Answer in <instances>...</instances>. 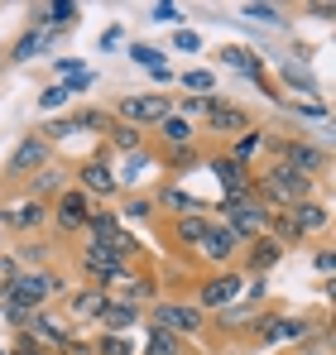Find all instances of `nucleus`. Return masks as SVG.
Here are the masks:
<instances>
[{
	"label": "nucleus",
	"mask_w": 336,
	"mask_h": 355,
	"mask_svg": "<svg viewBox=\"0 0 336 355\" xmlns=\"http://www.w3.org/2000/svg\"><path fill=\"white\" fill-rule=\"evenodd\" d=\"M72 187H77V192H87L96 207H106V202L120 197L115 164H111V154H106V144H101L96 154H87V159H77V164H72Z\"/></svg>",
	"instance_id": "8"
},
{
	"label": "nucleus",
	"mask_w": 336,
	"mask_h": 355,
	"mask_svg": "<svg viewBox=\"0 0 336 355\" xmlns=\"http://www.w3.org/2000/svg\"><path fill=\"white\" fill-rule=\"evenodd\" d=\"M72 269H77V279H82V284H92V288H106V293H111L115 284H120L130 269H140V264H125L111 245L82 236V250L72 254Z\"/></svg>",
	"instance_id": "5"
},
{
	"label": "nucleus",
	"mask_w": 336,
	"mask_h": 355,
	"mask_svg": "<svg viewBox=\"0 0 336 355\" xmlns=\"http://www.w3.org/2000/svg\"><path fill=\"white\" fill-rule=\"evenodd\" d=\"M67 120H72L77 135H106L111 130V111L106 106H77V111H67Z\"/></svg>",
	"instance_id": "37"
},
{
	"label": "nucleus",
	"mask_w": 336,
	"mask_h": 355,
	"mask_svg": "<svg viewBox=\"0 0 336 355\" xmlns=\"http://www.w3.org/2000/svg\"><path fill=\"white\" fill-rule=\"evenodd\" d=\"M149 327H159V331L178 336V341L187 346V341H202V336L212 331V317H207L192 297H159V302L149 307Z\"/></svg>",
	"instance_id": "4"
},
{
	"label": "nucleus",
	"mask_w": 336,
	"mask_h": 355,
	"mask_svg": "<svg viewBox=\"0 0 336 355\" xmlns=\"http://www.w3.org/2000/svg\"><path fill=\"white\" fill-rule=\"evenodd\" d=\"M0 293H10L34 317V312H44V307H53V302H62V297L72 293V279L58 274L53 264L49 269H19L15 279H0Z\"/></svg>",
	"instance_id": "1"
},
{
	"label": "nucleus",
	"mask_w": 336,
	"mask_h": 355,
	"mask_svg": "<svg viewBox=\"0 0 336 355\" xmlns=\"http://www.w3.org/2000/svg\"><path fill=\"white\" fill-rule=\"evenodd\" d=\"M288 216H293V226L308 236H327L332 231V207L322 202V197H308V202H298V207H288Z\"/></svg>",
	"instance_id": "24"
},
{
	"label": "nucleus",
	"mask_w": 336,
	"mask_h": 355,
	"mask_svg": "<svg viewBox=\"0 0 336 355\" xmlns=\"http://www.w3.org/2000/svg\"><path fill=\"white\" fill-rule=\"evenodd\" d=\"M312 269H317L322 279H332V274H336V250H332V245H317V254H312Z\"/></svg>",
	"instance_id": "49"
},
{
	"label": "nucleus",
	"mask_w": 336,
	"mask_h": 355,
	"mask_svg": "<svg viewBox=\"0 0 336 355\" xmlns=\"http://www.w3.org/2000/svg\"><path fill=\"white\" fill-rule=\"evenodd\" d=\"M49 164H53V144L39 130H29V135L15 139V149L5 159V173H0V187H19V182H29L39 168H49Z\"/></svg>",
	"instance_id": "7"
},
{
	"label": "nucleus",
	"mask_w": 336,
	"mask_h": 355,
	"mask_svg": "<svg viewBox=\"0 0 336 355\" xmlns=\"http://www.w3.org/2000/svg\"><path fill=\"white\" fill-rule=\"evenodd\" d=\"M92 197L87 192H77L72 182L58 192L53 202H49V226H53V240H72V236H82L87 231V216H92Z\"/></svg>",
	"instance_id": "10"
},
{
	"label": "nucleus",
	"mask_w": 336,
	"mask_h": 355,
	"mask_svg": "<svg viewBox=\"0 0 336 355\" xmlns=\"http://www.w3.org/2000/svg\"><path fill=\"white\" fill-rule=\"evenodd\" d=\"M149 139H154V149H178V144H197V125L168 111V116L159 120L154 130H149Z\"/></svg>",
	"instance_id": "27"
},
{
	"label": "nucleus",
	"mask_w": 336,
	"mask_h": 355,
	"mask_svg": "<svg viewBox=\"0 0 336 355\" xmlns=\"http://www.w3.org/2000/svg\"><path fill=\"white\" fill-rule=\"evenodd\" d=\"M240 15H245V19H255V24H269V29H279V24H288V19H283V10H279V5H260V0H250V5H240Z\"/></svg>",
	"instance_id": "44"
},
{
	"label": "nucleus",
	"mask_w": 336,
	"mask_h": 355,
	"mask_svg": "<svg viewBox=\"0 0 336 355\" xmlns=\"http://www.w3.org/2000/svg\"><path fill=\"white\" fill-rule=\"evenodd\" d=\"M67 182H72V168L53 159L49 168H39V173L29 178V182H19V192H24V197H34V202H53V197L62 192V187H67Z\"/></svg>",
	"instance_id": "23"
},
{
	"label": "nucleus",
	"mask_w": 336,
	"mask_h": 355,
	"mask_svg": "<svg viewBox=\"0 0 336 355\" xmlns=\"http://www.w3.org/2000/svg\"><path fill=\"white\" fill-rule=\"evenodd\" d=\"M149 197H154V211H159L164 221H173V216H187V211H207V202H197V197H192V192H187L178 178L159 182Z\"/></svg>",
	"instance_id": "19"
},
{
	"label": "nucleus",
	"mask_w": 336,
	"mask_h": 355,
	"mask_svg": "<svg viewBox=\"0 0 336 355\" xmlns=\"http://www.w3.org/2000/svg\"><path fill=\"white\" fill-rule=\"evenodd\" d=\"M144 355H187V346L159 327H144Z\"/></svg>",
	"instance_id": "40"
},
{
	"label": "nucleus",
	"mask_w": 336,
	"mask_h": 355,
	"mask_svg": "<svg viewBox=\"0 0 336 355\" xmlns=\"http://www.w3.org/2000/svg\"><path fill=\"white\" fill-rule=\"evenodd\" d=\"M264 236L274 240V245H283V250L303 245V231L293 226V216H288V211H269V231H264Z\"/></svg>",
	"instance_id": "38"
},
{
	"label": "nucleus",
	"mask_w": 336,
	"mask_h": 355,
	"mask_svg": "<svg viewBox=\"0 0 336 355\" xmlns=\"http://www.w3.org/2000/svg\"><path fill=\"white\" fill-rule=\"evenodd\" d=\"M226 159H235V164H245V168H260V159H269V130H264V125H250L245 135H235V139L226 144Z\"/></svg>",
	"instance_id": "22"
},
{
	"label": "nucleus",
	"mask_w": 336,
	"mask_h": 355,
	"mask_svg": "<svg viewBox=\"0 0 336 355\" xmlns=\"http://www.w3.org/2000/svg\"><path fill=\"white\" fill-rule=\"evenodd\" d=\"M298 355H332V336H317V341L298 346Z\"/></svg>",
	"instance_id": "54"
},
{
	"label": "nucleus",
	"mask_w": 336,
	"mask_h": 355,
	"mask_svg": "<svg viewBox=\"0 0 336 355\" xmlns=\"http://www.w3.org/2000/svg\"><path fill=\"white\" fill-rule=\"evenodd\" d=\"M92 355H135V346H130V336H115V331H101V336L92 341Z\"/></svg>",
	"instance_id": "45"
},
{
	"label": "nucleus",
	"mask_w": 336,
	"mask_h": 355,
	"mask_svg": "<svg viewBox=\"0 0 336 355\" xmlns=\"http://www.w3.org/2000/svg\"><path fill=\"white\" fill-rule=\"evenodd\" d=\"M144 173H149V178L159 173V159H154V149L125 154V168L115 173V182H120V192H125V187H130V192H140V182H144Z\"/></svg>",
	"instance_id": "29"
},
{
	"label": "nucleus",
	"mask_w": 336,
	"mask_h": 355,
	"mask_svg": "<svg viewBox=\"0 0 336 355\" xmlns=\"http://www.w3.org/2000/svg\"><path fill=\"white\" fill-rule=\"evenodd\" d=\"M0 62H5V53H0Z\"/></svg>",
	"instance_id": "57"
},
{
	"label": "nucleus",
	"mask_w": 336,
	"mask_h": 355,
	"mask_svg": "<svg viewBox=\"0 0 336 355\" xmlns=\"http://www.w3.org/2000/svg\"><path fill=\"white\" fill-rule=\"evenodd\" d=\"M255 317H260V307H250V302H235V307H226V312H217L212 317V327L221 331V336H250V327H255Z\"/></svg>",
	"instance_id": "32"
},
{
	"label": "nucleus",
	"mask_w": 336,
	"mask_h": 355,
	"mask_svg": "<svg viewBox=\"0 0 336 355\" xmlns=\"http://www.w3.org/2000/svg\"><path fill=\"white\" fill-rule=\"evenodd\" d=\"M140 322H144V312H140V307H130V302L111 297L96 327H101V331H115V336H130V327H140Z\"/></svg>",
	"instance_id": "31"
},
{
	"label": "nucleus",
	"mask_w": 336,
	"mask_h": 355,
	"mask_svg": "<svg viewBox=\"0 0 336 355\" xmlns=\"http://www.w3.org/2000/svg\"><path fill=\"white\" fill-rule=\"evenodd\" d=\"M96 44H101V53H111V49H120V44H125V29H120V24H111Z\"/></svg>",
	"instance_id": "53"
},
{
	"label": "nucleus",
	"mask_w": 336,
	"mask_h": 355,
	"mask_svg": "<svg viewBox=\"0 0 336 355\" xmlns=\"http://www.w3.org/2000/svg\"><path fill=\"white\" fill-rule=\"evenodd\" d=\"M212 231V216L207 211H187V216H173L168 221V240H173V250H197L202 240Z\"/></svg>",
	"instance_id": "25"
},
{
	"label": "nucleus",
	"mask_w": 336,
	"mask_h": 355,
	"mask_svg": "<svg viewBox=\"0 0 336 355\" xmlns=\"http://www.w3.org/2000/svg\"><path fill=\"white\" fill-rule=\"evenodd\" d=\"M125 53H130V62H140V67H149V72H159V67H168V53L164 49H154V44H125Z\"/></svg>",
	"instance_id": "43"
},
{
	"label": "nucleus",
	"mask_w": 336,
	"mask_h": 355,
	"mask_svg": "<svg viewBox=\"0 0 336 355\" xmlns=\"http://www.w3.org/2000/svg\"><path fill=\"white\" fill-rule=\"evenodd\" d=\"M298 120H327V101H283Z\"/></svg>",
	"instance_id": "48"
},
{
	"label": "nucleus",
	"mask_w": 336,
	"mask_h": 355,
	"mask_svg": "<svg viewBox=\"0 0 336 355\" xmlns=\"http://www.w3.org/2000/svg\"><path fill=\"white\" fill-rule=\"evenodd\" d=\"M269 164H283V168L308 173V178H317V182H327V173H332V154H327L322 139L279 135V130H269Z\"/></svg>",
	"instance_id": "3"
},
{
	"label": "nucleus",
	"mask_w": 336,
	"mask_h": 355,
	"mask_svg": "<svg viewBox=\"0 0 336 355\" xmlns=\"http://www.w3.org/2000/svg\"><path fill=\"white\" fill-rule=\"evenodd\" d=\"M217 101H221V92H212V96H178V101H173V116L197 120V116H207Z\"/></svg>",
	"instance_id": "42"
},
{
	"label": "nucleus",
	"mask_w": 336,
	"mask_h": 355,
	"mask_svg": "<svg viewBox=\"0 0 336 355\" xmlns=\"http://www.w3.org/2000/svg\"><path fill=\"white\" fill-rule=\"evenodd\" d=\"M92 82H96V77H92V72L82 67V72H72V77H67L62 87H67V96H82V92H92Z\"/></svg>",
	"instance_id": "50"
},
{
	"label": "nucleus",
	"mask_w": 336,
	"mask_h": 355,
	"mask_svg": "<svg viewBox=\"0 0 336 355\" xmlns=\"http://www.w3.org/2000/svg\"><path fill=\"white\" fill-rule=\"evenodd\" d=\"M149 19H154V24H178L183 10H178V5H149Z\"/></svg>",
	"instance_id": "51"
},
{
	"label": "nucleus",
	"mask_w": 336,
	"mask_h": 355,
	"mask_svg": "<svg viewBox=\"0 0 336 355\" xmlns=\"http://www.w3.org/2000/svg\"><path fill=\"white\" fill-rule=\"evenodd\" d=\"M178 87H183V92H197V96H212V92H217V72H212V67H187V72L178 77Z\"/></svg>",
	"instance_id": "41"
},
{
	"label": "nucleus",
	"mask_w": 336,
	"mask_h": 355,
	"mask_svg": "<svg viewBox=\"0 0 336 355\" xmlns=\"http://www.w3.org/2000/svg\"><path fill=\"white\" fill-rule=\"evenodd\" d=\"M168 111H173V96H164V92H130V96H115L111 120H125V125H135V130L149 135Z\"/></svg>",
	"instance_id": "11"
},
{
	"label": "nucleus",
	"mask_w": 336,
	"mask_h": 355,
	"mask_svg": "<svg viewBox=\"0 0 336 355\" xmlns=\"http://www.w3.org/2000/svg\"><path fill=\"white\" fill-rule=\"evenodd\" d=\"M106 302H111V293H106V288H92V284H82V288H72V293L62 297V312H67V322L96 327V322H101V312H106Z\"/></svg>",
	"instance_id": "18"
},
{
	"label": "nucleus",
	"mask_w": 336,
	"mask_h": 355,
	"mask_svg": "<svg viewBox=\"0 0 336 355\" xmlns=\"http://www.w3.org/2000/svg\"><path fill=\"white\" fill-rule=\"evenodd\" d=\"M115 216H120V226H125V221L144 226V221H154L159 211H154V197H149V192H125L120 207H115Z\"/></svg>",
	"instance_id": "34"
},
{
	"label": "nucleus",
	"mask_w": 336,
	"mask_h": 355,
	"mask_svg": "<svg viewBox=\"0 0 336 355\" xmlns=\"http://www.w3.org/2000/svg\"><path fill=\"white\" fill-rule=\"evenodd\" d=\"M39 135H44L49 144H58V139H67V135H77V130H72V120H67V116H49L44 125H39Z\"/></svg>",
	"instance_id": "47"
},
{
	"label": "nucleus",
	"mask_w": 336,
	"mask_h": 355,
	"mask_svg": "<svg viewBox=\"0 0 336 355\" xmlns=\"http://www.w3.org/2000/svg\"><path fill=\"white\" fill-rule=\"evenodd\" d=\"M173 49H178V53H197V49H202V39H197L192 29H178V34H173Z\"/></svg>",
	"instance_id": "52"
},
{
	"label": "nucleus",
	"mask_w": 336,
	"mask_h": 355,
	"mask_svg": "<svg viewBox=\"0 0 336 355\" xmlns=\"http://www.w3.org/2000/svg\"><path fill=\"white\" fill-rule=\"evenodd\" d=\"M283 254H288L283 245H274L269 236H260V240H250V245L240 250V264H235V269H240L245 279H269V269L279 264Z\"/></svg>",
	"instance_id": "20"
},
{
	"label": "nucleus",
	"mask_w": 336,
	"mask_h": 355,
	"mask_svg": "<svg viewBox=\"0 0 336 355\" xmlns=\"http://www.w3.org/2000/svg\"><path fill=\"white\" fill-rule=\"evenodd\" d=\"M308 15H317V19H332L336 5H308Z\"/></svg>",
	"instance_id": "56"
},
{
	"label": "nucleus",
	"mask_w": 336,
	"mask_h": 355,
	"mask_svg": "<svg viewBox=\"0 0 336 355\" xmlns=\"http://www.w3.org/2000/svg\"><path fill=\"white\" fill-rule=\"evenodd\" d=\"M0 226L15 240H29L49 226V202H34V197H19V202H0Z\"/></svg>",
	"instance_id": "14"
},
{
	"label": "nucleus",
	"mask_w": 336,
	"mask_h": 355,
	"mask_svg": "<svg viewBox=\"0 0 336 355\" xmlns=\"http://www.w3.org/2000/svg\"><path fill=\"white\" fill-rule=\"evenodd\" d=\"M202 168L217 178V187H221V202L255 197V168H245V164H235V159H226V154H207V159H202Z\"/></svg>",
	"instance_id": "13"
},
{
	"label": "nucleus",
	"mask_w": 336,
	"mask_h": 355,
	"mask_svg": "<svg viewBox=\"0 0 336 355\" xmlns=\"http://www.w3.org/2000/svg\"><path fill=\"white\" fill-rule=\"evenodd\" d=\"M154 159H159V168H168V173L183 182L187 168H202V159H207V154H202L197 144H178V149H154Z\"/></svg>",
	"instance_id": "28"
},
{
	"label": "nucleus",
	"mask_w": 336,
	"mask_h": 355,
	"mask_svg": "<svg viewBox=\"0 0 336 355\" xmlns=\"http://www.w3.org/2000/svg\"><path fill=\"white\" fill-rule=\"evenodd\" d=\"M87 240H101V245H111L120 236V216H115V207H92V216H87Z\"/></svg>",
	"instance_id": "35"
},
{
	"label": "nucleus",
	"mask_w": 336,
	"mask_h": 355,
	"mask_svg": "<svg viewBox=\"0 0 336 355\" xmlns=\"http://www.w3.org/2000/svg\"><path fill=\"white\" fill-rule=\"evenodd\" d=\"M240 250H245V240L235 236V231H226L221 221H212L207 240L197 245L202 264H212V269H235V264H240Z\"/></svg>",
	"instance_id": "17"
},
{
	"label": "nucleus",
	"mask_w": 336,
	"mask_h": 355,
	"mask_svg": "<svg viewBox=\"0 0 336 355\" xmlns=\"http://www.w3.org/2000/svg\"><path fill=\"white\" fill-rule=\"evenodd\" d=\"M101 139H106V154H140V149L149 144V135L135 130V125H125V120H111V130H106Z\"/></svg>",
	"instance_id": "30"
},
{
	"label": "nucleus",
	"mask_w": 336,
	"mask_h": 355,
	"mask_svg": "<svg viewBox=\"0 0 336 355\" xmlns=\"http://www.w3.org/2000/svg\"><path fill=\"white\" fill-rule=\"evenodd\" d=\"M202 125H207V135H217V139H226V144H230L235 135H245V130H250V125H260V120H255V111H250V106L226 101V96H221V101L202 116Z\"/></svg>",
	"instance_id": "16"
},
{
	"label": "nucleus",
	"mask_w": 336,
	"mask_h": 355,
	"mask_svg": "<svg viewBox=\"0 0 336 355\" xmlns=\"http://www.w3.org/2000/svg\"><path fill=\"white\" fill-rule=\"evenodd\" d=\"M111 297H120V302H130V307H154L159 302V274H144V269H130L120 284L111 288Z\"/></svg>",
	"instance_id": "21"
},
{
	"label": "nucleus",
	"mask_w": 336,
	"mask_h": 355,
	"mask_svg": "<svg viewBox=\"0 0 336 355\" xmlns=\"http://www.w3.org/2000/svg\"><path fill=\"white\" fill-rule=\"evenodd\" d=\"M77 19H82V5H72V0H53V5H49L44 29H49L53 39H62V34H72V29H77Z\"/></svg>",
	"instance_id": "36"
},
{
	"label": "nucleus",
	"mask_w": 336,
	"mask_h": 355,
	"mask_svg": "<svg viewBox=\"0 0 336 355\" xmlns=\"http://www.w3.org/2000/svg\"><path fill=\"white\" fill-rule=\"evenodd\" d=\"M317 187H322L317 178L293 173V168H283V164H260V168H255V197H260L269 211H288V207L317 197Z\"/></svg>",
	"instance_id": "2"
},
{
	"label": "nucleus",
	"mask_w": 336,
	"mask_h": 355,
	"mask_svg": "<svg viewBox=\"0 0 336 355\" xmlns=\"http://www.w3.org/2000/svg\"><path fill=\"white\" fill-rule=\"evenodd\" d=\"M67 101H72V96H67V87H62V82H49V87L39 92V111H49V116H53V111H62Z\"/></svg>",
	"instance_id": "46"
},
{
	"label": "nucleus",
	"mask_w": 336,
	"mask_h": 355,
	"mask_svg": "<svg viewBox=\"0 0 336 355\" xmlns=\"http://www.w3.org/2000/svg\"><path fill=\"white\" fill-rule=\"evenodd\" d=\"M217 58L226 62V67H235V72H240V77H250V82H255V87H260V92H264V96H269V101H288V96H283L279 92V82H274V77H269V67H264V58H260V53H255V49H245V44H226L221 53H217Z\"/></svg>",
	"instance_id": "12"
},
{
	"label": "nucleus",
	"mask_w": 336,
	"mask_h": 355,
	"mask_svg": "<svg viewBox=\"0 0 336 355\" xmlns=\"http://www.w3.org/2000/svg\"><path fill=\"white\" fill-rule=\"evenodd\" d=\"M279 77H283V87H293V92L322 96V87L312 82V72H308V67H298V62H279ZM283 87H279V92H283Z\"/></svg>",
	"instance_id": "39"
},
{
	"label": "nucleus",
	"mask_w": 336,
	"mask_h": 355,
	"mask_svg": "<svg viewBox=\"0 0 336 355\" xmlns=\"http://www.w3.org/2000/svg\"><path fill=\"white\" fill-rule=\"evenodd\" d=\"M207 216H212V221H221L226 231H235L245 245L269 231V207H264L260 197H240V202H207Z\"/></svg>",
	"instance_id": "6"
},
{
	"label": "nucleus",
	"mask_w": 336,
	"mask_h": 355,
	"mask_svg": "<svg viewBox=\"0 0 336 355\" xmlns=\"http://www.w3.org/2000/svg\"><path fill=\"white\" fill-rule=\"evenodd\" d=\"M240 288H245V274H240V269H207V274L197 279V288H192V302H197L207 317H217V312H226V307L240 302Z\"/></svg>",
	"instance_id": "9"
},
{
	"label": "nucleus",
	"mask_w": 336,
	"mask_h": 355,
	"mask_svg": "<svg viewBox=\"0 0 336 355\" xmlns=\"http://www.w3.org/2000/svg\"><path fill=\"white\" fill-rule=\"evenodd\" d=\"M15 264L19 269H49L53 264V245L49 240H39V236H29V240H15Z\"/></svg>",
	"instance_id": "33"
},
{
	"label": "nucleus",
	"mask_w": 336,
	"mask_h": 355,
	"mask_svg": "<svg viewBox=\"0 0 336 355\" xmlns=\"http://www.w3.org/2000/svg\"><path fill=\"white\" fill-rule=\"evenodd\" d=\"M24 336L34 341V346H44L49 355H62L72 346V336H77V327H67V317H58L53 307H44V312H34L29 317V327H24Z\"/></svg>",
	"instance_id": "15"
},
{
	"label": "nucleus",
	"mask_w": 336,
	"mask_h": 355,
	"mask_svg": "<svg viewBox=\"0 0 336 355\" xmlns=\"http://www.w3.org/2000/svg\"><path fill=\"white\" fill-rule=\"evenodd\" d=\"M19 274V264H15V254H0V279H15Z\"/></svg>",
	"instance_id": "55"
},
{
	"label": "nucleus",
	"mask_w": 336,
	"mask_h": 355,
	"mask_svg": "<svg viewBox=\"0 0 336 355\" xmlns=\"http://www.w3.org/2000/svg\"><path fill=\"white\" fill-rule=\"evenodd\" d=\"M53 44H58V39L49 34V29H29V24H24V29H19V39L5 49V62H34V58H44Z\"/></svg>",
	"instance_id": "26"
}]
</instances>
